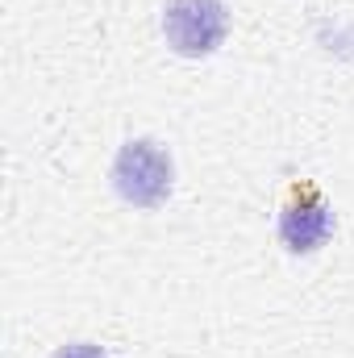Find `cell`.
<instances>
[{
    "mask_svg": "<svg viewBox=\"0 0 354 358\" xmlns=\"http://www.w3.org/2000/svg\"><path fill=\"white\" fill-rule=\"evenodd\" d=\"M55 358H108V350L100 342H67L55 350Z\"/></svg>",
    "mask_w": 354,
    "mask_h": 358,
    "instance_id": "cell-4",
    "label": "cell"
},
{
    "mask_svg": "<svg viewBox=\"0 0 354 358\" xmlns=\"http://www.w3.org/2000/svg\"><path fill=\"white\" fill-rule=\"evenodd\" d=\"M163 38L179 59H208L229 38V8L225 0H167L163 8Z\"/></svg>",
    "mask_w": 354,
    "mask_h": 358,
    "instance_id": "cell-2",
    "label": "cell"
},
{
    "mask_svg": "<svg viewBox=\"0 0 354 358\" xmlns=\"http://www.w3.org/2000/svg\"><path fill=\"white\" fill-rule=\"evenodd\" d=\"M275 234H279L288 255H317L334 238V208H330V200L313 183H300L288 196V204L279 208Z\"/></svg>",
    "mask_w": 354,
    "mask_h": 358,
    "instance_id": "cell-3",
    "label": "cell"
},
{
    "mask_svg": "<svg viewBox=\"0 0 354 358\" xmlns=\"http://www.w3.org/2000/svg\"><path fill=\"white\" fill-rule=\"evenodd\" d=\"M108 179H113V192L129 208L150 213V208L167 204V196L176 187V163H171V155H167L163 142H155V138H129L117 150V159L108 167Z\"/></svg>",
    "mask_w": 354,
    "mask_h": 358,
    "instance_id": "cell-1",
    "label": "cell"
}]
</instances>
